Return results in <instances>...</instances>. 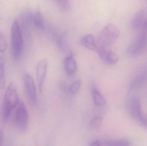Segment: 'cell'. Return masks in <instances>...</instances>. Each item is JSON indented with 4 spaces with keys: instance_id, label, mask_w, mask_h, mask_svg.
<instances>
[{
    "instance_id": "cell-10",
    "label": "cell",
    "mask_w": 147,
    "mask_h": 146,
    "mask_svg": "<svg viewBox=\"0 0 147 146\" xmlns=\"http://www.w3.org/2000/svg\"><path fill=\"white\" fill-rule=\"evenodd\" d=\"M128 107L130 115L136 119L143 111L142 109L140 99L137 97H133L130 99L129 102Z\"/></svg>"
},
{
    "instance_id": "cell-9",
    "label": "cell",
    "mask_w": 147,
    "mask_h": 146,
    "mask_svg": "<svg viewBox=\"0 0 147 146\" xmlns=\"http://www.w3.org/2000/svg\"><path fill=\"white\" fill-rule=\"evenodd\" d=\"M147 80V70H142L130 81L129 85V90H136L140 88Z\"/></svg>"
},
{
    "instance_id": "cell-6",
    "label": "cell",
    "mask_w": 147,
    "mask_h": 146,
    "mask_svg": "<svg viewBox=\"0 0 147 146\" xmlns=\"http://www.w3.org/2000/svg\"><path fill=\"white\" fill-rule=\"evenodd\" d=\"M24 89L28 99L33 105H36L38 102L37 90L35 82L31 75L26 73L23 75Z\"/></svg>"
},
{
    "instance_id": "cell-11",
    "label": "cell",
    "mask_w": 147,
    "mask_h": 146,
    "mask_svg": "<svg viewBox=\"0 0 147 146\" xmlns=\"http://www.w3.org/2000/svg\"><path fill=\"white\" fill-rule=\"evenodd\" d=\"M80 43L85 48L95 52H97L99 49L96 39L91 34L84 36L80 40Z\"/></svg>"
},
{
    "instance_id": "cell-12",
    "label": "cell",
    "mask_w": 147,
    "mask_h": 146,
    "mask_svg": "<svg viewBox=\"0 0 147 146\" xmlns=\"http://www.w3.org/2000/svg\"><path fill=\"white\" fill-rule=\"evenodd\" d=\"M64 66L65 72L69 76L73 75L77 72L78 65L73 53H71L66 57L65 60Z\"/></svg>"
},
{
    "instance_id": "cell-22",
    "label": "cell",
    "mask_w": 147,
    "mask_h": 146,
    "mask_svg": "<svg viewBox=\"0 0 147 146\" xmlns=\"http://www.w3.org/2000/svg\"><path fill=\"white\" fill-rule=\"evenodd\" d=\"M7 48V40L5 36L0 30V52L5 51Z\"/></svg>"
},
{
    "instance_id": "cell-14",
    "label": "cell",
    "mask_w": 147,
    "mask_h": 146,
    "mask_svg": "<svg viewBox=\"0 0 147 146\" xmlns=\"http://www.w3.org/2000/svg\"><path fill=\"white\" fill-rule=\"evenodd\" d=\"M92 92L94 103L98 106H104L107 103V101L103 95L95 85V83L92 84Z\"/></svg>"
},
{
    "instance_id": "cell-24",
    "label": "cell",
    "mask_w": 147,
    "mask_h": 146,
    "mask_svg": "<svg viewBox=\"0 0 147 146\" xmlns=\"http://www.w3.org/2000/svg\"><path fill=\"white\" fill-rule=\"evenodd\" d=\"M3 132L2 130H0V146H2L3 141Z\"/></svg>"
},
{
    "instance_id": "cell-25",
    "label": "cell",
    "mask_w": 147,
    "mask_h": 146,
    "mask_svg": "<svg viewBox=\"0 0 147 146\" xmlns=\"http://www.w3.org/2000/svg\"><path fill=\"white\" fill-rule=\"evenodd\" d=\"M90 146H101L100 142L98 141H95L91 144Z\"/></svg>"
},
{
    "instance_id": "cell-2",
    "label": "cell",
    "mask_w": 147,
    "mask_h": 146,
    "mask_svg": "<svg viewBox=\"0 0 147 146\" xmlns=\"http://www.w3.org/2000/svg\"><path fill=\"white\" fill-rule=\"evenodd\" d=\"M120 30L114 24L109 23L101 31L96 39L98 47L109 48L119 37Z\"/></svg>"
},
{
    "instance_id": "cell-5",
    "label": "cell",
    "mask_w": 147,
    "mask_h": 146,
    "mask_svg": "<svg viewBox=\"0 0 147 146\" xmlns=\"http://www.w3.org/2000/svg\"><path fill=\"white\" fill-rule=\"evenodd\" d=\"M14 124L16 127L21 131H24L28 126L29 116L25 104L20 102L15 112Z\"/></svg>"
},
{
    "instance_id": "cell-16",
    "label": "cell",
    "mask_w": 147,
    "mask_h": 146,
    "mask_svg": "<svg viewBox=\"0 0 147 146\" xmlns=\"http://www.w3.org/2000/svg\"><path fill=\"white\" fill-rule=\"evenodd\" d=\"M32 20L34 25L39 29L44 30L45 28V23L42 19L41 15L39 13H35L32 17Z\"/></svg>"
},
{
    "instance_id": "cell-1",
    "label": "cell",
    "mask_w": 147,
    "mask_h": 146,
    "mask_svg": "<svg viewBox=\"0 0 147 146\" xmlns=\"http://www.w3.org/2000/svg\"><path fill=\"white\" fill-rule=\"evenodd\" d=\"M17 88L14 83L10 82L5 92L3 106V115L4 122H7L13 111L20 103Z\"/></svg>"
},
{
    "instance_id": "cell-7",
    "label": "cell",
    "mask_w": 147,
    "mask_h": 146,
    "mask_svg": "<svg viewBox=\"0 0 147 146\" xmlns=\"http://www.w3.org/2000/svg\"><path fill=\"white\" fill-rule=\"evenodd\" d=\"M97 53L102 61L107 65H115L119 61V56L117 53L110 48L100 47Z\"/></svg>"
},
{
    "instance_id": "cell-3",
    "label": "cell",
    "mask_w": 147,
    "mask_h": 146,
    "mask_svg": "<svg viewBox=\"0 0 147 146\" xmlns=\"http://www.w3.org/2000/svg\"><path fill=\"white\" fill-rule=\"evenodd\" d=\"M11 45L13 58L18 61L23 52L24 41L20 26L17 20L13 22L11 27Z\"/></svg>"
},
{
    "instance_id": "cell-21",
    "label": "cell",
    "mask_w": 147,
    "mask_h": 146,
    "mask_svg": "<svg viewBox=\"0 0 147 146\" xmlns=\"http://www.w3.org/2000/svg\"><path fill=\"white\" fill-rule=\"evenodd\" d=\"M136 120H137L144 127L147 129V114L143 111H142Z\"/></svg>"
},
{
    "instance_id": "cell-18",
    "label": "cell",
    "mask_w": 147,
    "mask_h": 146,
    "mask_svg": "<svg viewBox=\"0 0 147 146\" xmlns=\"http://www.w3.org/2000/svg\"><path fill=\"white\" fill-rule=\"evenodd\" d=\"M81 85V81L80 80H78L75 81L72 83L69 88V92L71 94H77L80 90Z\"/></svg>"
},
{
    "instance_id": "cell-23",
    "label": "cell",
    "mask_w": 147,
    "mask_h": 146,
    "mask_svg": "<svg viewBox=\"0 0 147 146\" xmlns=\"http://www.w3.org/2000/svg\"><path fill=\"white\" fill-rule=\"evenodd\" d=\"M141 31L147 33V18H146L141 28Z\"/></svg>"
},
{
    "instance_id": "cell-19",
    "label": "cell",
    "mask_w": 147,
    "mask_h": 146,
    "mask_svg": "<svg viewBox=\"0 0 147 146\" xmlns=\"http://www.w3.org/2000/svg\"><path fill=\"white\" fill-rule=\"evenodd\" d=\"M103 121V117L96 116L93 118L90 123V126L93 129H97L100 127Z\"/></svg>"
},
{
    "instance_id": "cell-15",
    "label": "cell",
    "mask_w": 147,
    "mask_h": 146,
    "mask_svg": "<svg viewBox=\"0 0 147 146\" xmlns=\"http://www.w3.org/2000/svg\"><path fill=\"white\" fill-rule=\"evenodd\" d=\"M5 67V59L0 57V88L1 90H4L6 87Z\"/></svg>"
},
{
    "instance_id": "cell-8",
    "label": "cell",
    "mask_w": 147,
    "mask_h": 146,
    "mask_svg": "<svg viewBox=\"0 0 147 146\" xmlns=\"http://www.w3.org/2000/svg\"><path fill=\"white\" fill-rule=\"evenodd\" d=\"M48 67V61L47 59L40 60L36 67V77L40 91H41L45 81Z\"/></svg>"
},
{
    "instance_id": "cell-13",
    "label": "cell",
    "mask_w": 147,
    "mask_h": 146,
    "mask_svg": "<svg viewBox=\"0 0 147 146\" xmlns=\"http://www.w3.org/2000/svg\"><path fill=\"white\" fill-rule=\"evenodd\" d=\"M146 12L144 9H139L135 14L131 21V27L134 30L141 29L145 19Z\"/></svg>"
},
{
    "instance_id": "cell-4",
    "label": "cell",
    "mask_w": 147,
    "mask_h": 146,
    "mask_svg": "<svg viewBox=\"0 0 147 146\" xmlns=\"http://www.w3.org/2000/svg\"><path fill=\"white\" fill-rule=\"evenodd\" d=\"M147 47V33L141 31L134 42L128 48L127 52L130 57H136L141 55Z\"/></svg>"
},
{
    "instance_id": "cell-20",
    "label": "cell",
    "mask_w": 147,
    "mask_h": 146,
    "mask_svg": "<svg viewBox=\"0 0 147 146\" xmlns=\"http://www.w3.org/2000/svg\"><path fill=\"white\" fill-rule=\"evenodd\" d=\"M57 4L60 9L63 11H67L70 8V1L66 0H58L56 1Z\"/></svg>"
},
{
    "instance_id": "cell-17",
    "label": "cell",
    "mask_w": 147,
    "mask_h": 146,
    "mask_svg": "<svg viewBox=\"0 0 147 146\" xmlns=\"http://www.w3.org/2000/svg\"><path fill=\"white\" fill-rule=\"evenodd\" d=\"M107 146H129V141L128 140H111L105 142Z\"/></svg>"
}]
</instances>
